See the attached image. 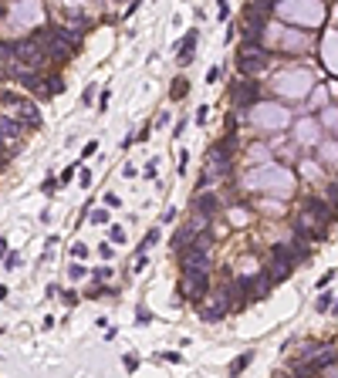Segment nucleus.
Here are the masks:
<instances>
[{"mask_svg": "<svg viewBox=\"0 0 338 378\" xmlns=\"http://www.w3.org/2000/svg\"><path fill=\"white\" fill-rule=\"evenodd\" d=\"M331 223V206L328 203H322V200H308L305 203V209H301V216H298V230L301 233H322L325 226Z\"/></svg>", "mask_w": 338, "mask_h": 378, "instance_id": "1", "label": "nucleus"}, {"mask_svg": "<svg viewBox=\"0 0 338 378\" xmlns=\"http://www.w3.org/2000/svg\"><path fill=\"white\" fill-rule=\"evenodd\" d=\"M14 54H17V61H24L27 68H37V65H44V61H48V41L41 37H27V41H21V44H17L14 48Z\"/></svg>", "mask_w": 338, "mask_h": 378, "instance_id": "2", "label": "nucleus"}, {"mask_svg": "<svg viewBox=\"0 0 338 378\" xmlns=\"http://www.w3.org/2000/svg\"><path fill=\"white\" fill-rule=\"evenodd\" d=\"M10 21H14V27H34V24H41V21H44V7H41V0H21V4H14Z\"/></svg>", "mask_w": 338, "mask_h": 378, "instance_id": "3", "label": "nucleus"}, {"mask_svg": "<svg viewBox=\"0 0 338 378\" xmlns=\"http://www.w3.org/2000/svg\"><path fill=\"white\" fill-rule=\"evenodd\" d=\"M4 105H7V112L14 115L17 122H24V125H41V108L27 98H14V95H4Z\"/></svg>", "mask_w": 338, "mask_h": 378, "instance_id": "4", "label": "nucleus"}, {"mask_svg": "<svg viewBox=\"0 0 338 378\" xmlns=\"http://www.w3.org/2000/svg\"><path fill=\"white\" fill-rule=\"evenodd\" d=\"M41 37L48 41V51L54 57H65V54H71V51L78 48V37L68 34V27H65V31H48V34H41Z\"/></svg>", "mask_w": 338, "mask_h": 378, "instance_id": "5", "label": "nucleus"}, {"mask_svg": "<svg viewBox=\"0 0 338 378\" xmlns=\"http://www.w3.org/2000/svg\"><path fill=\"white\" fill-rule=\"evenodd\" d=\"M179 257H183V274H193V270H210V257H206V247H203V243L186 247Z\"/></svg>", "mask_w": 338, "mask_h": 378, "instance_id": "6", "label": "nucleus"}, {"mask_svg": "<svg viewBox=\"0 0 338 378\" xmlns=\"http://www.w3.org/2000/svg\"><path fill=\"white\" fill-rule=\"evenodd\" d=\"M206 270H193V274H183V284H179V294L186 297H206Z\"/></svg>", "mask_w": 338, "mask_h": 378, "instance_id": "7", "label": "nucleus"}, {"mask_svg": "<svg viewBox=\"0 0 338 378\" xmlns=\"http://www.w3.org/2000/svg\"><path fill=\"white\" fill-rule=\"evenodd\" d=\"M264 65H267V57H264V54H257V51H254V44H243L240 61H237V68H240L243 78H250V74L264 71Z\"/></svg>", "mask_w": 338, "mask_h": 378, "instance_id": "8", "label": "nucleus"}, {"mask_svg": "<svg viewBox=\"0 0 338 378\" xmlns=\"http://www.w3.org/2000/svg\"><path fill=\"white\" fill-rule=\"evenodd\" d=\"M227 307H230V301H227V290H220V294H210V301L200 307V317L203 321H220L227 314Z\"/></svg>", "mask_w": 338, "mask_h": 378, "instance_id": "9", "label": "nucleus"}, {"mask_svg": "<svg viewBox=\"0 0 338 378\" xmlns=\"http://www.w3.org/2000/svg\"><path fill=\"white\" fill-rule=\"evenodd\" d=\"M196 230H200V223L179 226L176 233H173V240H169V247H173V253H183L186 247H193V240H196Z\"/></svg>", "mask_w": 338, "mask_h": 378, "instance_id": "10", "label": "nucleus"}, {"mask_svg": "<svg viewBox=\"0 0 338 378\" xmlns=\"http://www.w3.org/2000/svg\"><path fill=\"white\" fill-rule=\"evenodd\" d=\"M230 152H234V135H227V138H220L217 145H213V166L217 169H227V162H230Z\"/></svg>", "mask_w": 338, "mask_h": 378, "instance_id": "11", "label": "nucleus"}, {"mask_svg": "<svg viewBox=\"0 0 338 378\" xmlns=\"http://www.w3.org/2000/svg\"><path fill=\"white\" fill-rule=\"evenodd\" d=\"M230 98H234V105H247L257 98V85H234V91H230Z\"/></svg>", "mask_w": 338, "mask_h": 378, "instance_id": "12", "label": "nucleus"}, {"mask_svg": "<svg viewBox=\"0 0 338 378\" xmlns=\"http://www.w3.org/2000/svg\"><path fill=\"white\" fill-rule=\"evenodd\" d=\"M193 48H196V31H190L183 37V54H179V65H190V61H193Z\"/></svg>", "mask_w": 338, "mask_h": 378, "instance_id": "13", "label": "nucleus"}, {"mask_svg": "<svg viewBox=\"0 0 338 378\" xmlns=\"http://www.w3.org/2000/svg\"><path fill=\"white\" fill-rule=\"evenodd\" d=\"M17 132H21V122H17V118H7V115H0V135L14 138Z\"/></svg>", "mask_w": 338, "mask_h": 378, "instance_id": "14", "label": "nucleus"}, {"mask_svg": "<svg viewBox=\"0 0 338 378\" xmlns=\"http://www.w3.org/2000/svg\"><path fill=\"white\" fill-rule=\"evenodd\" d=\"M196 206H200L203 216H213V209H217V196H213V193H203L200 200H196Z\"/></svg>", "mask_w": 338, "mask_h": 378, "instance_id": "15", "label": "nucleus"}, {"mask_svg": "<svg viewBox=\"0 0 338 378\" xmlns=\"http://www.w3.org/2000/svg\"><path fill=\"white\" fill-rule=\"evenodd\" d=\"M247 365H250V354H240V358H237V362L230 365V371H234V375H240V371L247 368Z\"/></svg>", "mask_w": 338, "mask_h": 378, "instance_id": "16", "label": "nucleus"}, {"mask_svg": "<svg viewBox=\"0 0 338 378\" xmlns=\"http://www.w3.org/2000/svg\"><path fill=\"white\" fill-rule=\"evenodd\" d=\"M186 88H190L186 81H173V88H169V95H173V98H183V95H186Z\"/></svg>", "mask_w": 338, "mask_h": 378, "instance_id": "17", "label": "nucleus"}, {"mask_svg": "<svg viewBox=\"0 0 338 378\" xmlns=\"http://www.w3.org/2000/svg\"><path fill=\"white\" fill-rule=\"evenodd\" d=\"M108 240H112V243H125V230H122V226H112Z\"/></svg>", "mask_w": 338, "mask_h": 378, "instance_id": "18", "label": "nucleus"}, {"mask_svg": "<svg viewBox=\"0 0 338 378\" xmlns=\"http://www.w3.org/2000/svg\"><path fill=\"white\" fill-rule=\"evenodd\" d=\"M314 307H318V311H328V307H331V294H322V297L314 301Z\"/></svg>", "mask_w": 338, "mask_h": 378, "instance_id": "19", "label": "nucleus"}, {"mask_svg": "<svg viewBox=\"0 0 338 378\" xmlns=\"http://www.w3.org/2000/svg\"><path fill=\"white\" fill-rule=\"evenodd\" d=\"M91 223H108V213H105V209H95V213H91Z\"/></svg>", "mask_w": 338, "mask_h": 378, "instance_id": "20", "label": "nucleus"}, {"mask_svg": "<svg viewBox=\"0 0 338 378\" xmlns=\"http://www.w3.org/2000/svg\"><path fill=\"white\" fill-rule=\"evenodd\" d=\"M125 368H129V371L139 368V358H136V354H125Z\"/></svg>", "mask_w": 338, "mask_h": 378, "instance_id": "21", "label": "nucleus"}, {"mask_svg": "<svg viewBox=\"0 0 338 378\" xmlns=\"http://www.w3.org/2000/svg\"><path fill=\"white\" fill-rule=\"evenodd\" d=\"M71 253H74V257H85V253H88V247H85V243H74Z\"/></svg>", "mask_w": 338, "mask_h": 378, "instance_id": "22", "label": "nucleus"}, {"mask_svg": "<svg viewBox=\"0 0 338 378\" xmlns=\"http://www.w3.org/2000/svg\"><path fill=\"white\" fill-rule=\"evenodd\" d=\"M68 274H71V277H85V267L74 264V267H68Z\"/></svg>", "mask_w": 338, "mask_h": 378, "instance_id": "23", "label": "nucleus"}, {"mask_svg": "<svg viewBox=\"0 0 338 378\" xmlns=\"http://www.w3.org/2000/svg\"><path fill=\"white\" fill-rule=\"evenodd\" d=\"M14 267H21V257H17V253H10V257H7V270H14Z\"/></svg>", "mask_w": 338, "mask_h": 378, "instance_id": "24", "label": "nucleus"}, {"mask_svg": "<svg viewBox=\"0 0 338 378\" xmlns=\"http://www.w3.org/2000/svg\"><path fill=\"white\" fill-rule=\"evenodd\" d=\"M108 274H112L108 267H98V270H95V281H105V277H108Z\"/></svg>", "mask_w": 338, "mask_h": 378, "instance_id": "25", "label": "nucleus"}, {"mask_svg": "<svg viewBox=\"0 0 338 378\" xmlns=\"http://www.w3.org/2000/svg\"><path fill=\"white\" fill-rule=\"evenodd\" d=\"M91 98H95V88H91V85H88V88H85V95H81V102L88 105V102H91Z\"/></svg>", "mask_w": 338, "mask_h": 378, "instance_id": "26", "label": "nucleus"}, {"mask_svg": "<svg viewBox=\"0 0 338 378\" xmlns=\"http://www.w3.org/2000/svg\"><path fill=\"white\" fill-rule=\"evenodd\" d=\"M71 176H74V169H71V166H68V169H65V172H61V183H65V186H68V183H71Z\"/></svg>", "mask_w": 338, "mask_h": 378, "instance_id": "27", "label": "nucleus"}, {"mask_svg": "<svg viewBox=\"0 0 338 378\" xmlns=\"http://www.w3.org/2000/svg\"><path fill=\"white\" fill-rule=\"evenodd\" d=\"M331 209H338V183L331 186Z\"/></svg>", "mask_w": 338, "mask_h": 378, "instance_id": "28", "label": "nucleus"}, {"mask_svg": "<svg viewBox=\"0 0 338 378\" xmlns=\"http://www.w3.org/2000/svg\"><path fill=\"white\" fill-rule=\"evenodd\" d=\"M4 297H7V287H4V284H0V301H4Z\"/></svg>", "mask_w": 338, "mask_h": 378, "instance_id": "29", "label": "nucleus"}, {"mask_svg": "<svg viewBox=\"0 0 338 378\" xmlns=\"http://www.w3.org/2000/svg\"><path fill=\"white\" fill-rule=\"evenodd\" d=\"M71 4H74V0H71Z\"/></svg>", "mask_w": 338, "mask_h": 378, "instance_id": "30", "label": "nucleus"}]
</instances>
